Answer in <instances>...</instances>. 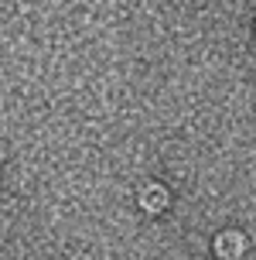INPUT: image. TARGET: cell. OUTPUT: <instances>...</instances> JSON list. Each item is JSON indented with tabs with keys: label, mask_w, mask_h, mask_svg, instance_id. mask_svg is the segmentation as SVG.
I'll list each match as a JSON object with an SVG mask.
<instances>
[{
	"label": "cell",
	"mask_w": 256,
	"mask_h": 260,
	"mask_svg": "<svg viewBox=\"0 0 256 260\" xmlns=\"http://www.w3.org/2000/svg\"><path fill=\"white\" fill-rule=\"evenodd\" d=\"M164 206H167V192L157 188V185H151V188L143 192V209H147V212H161Z\"/></svg>",
	"instance_id": "cell-1"
},
{
	"label": "cell",
	"mask_w": 256,
	"mask_h": 260,
	"mask_svg": "<svg viewBox=\"0 0 256 260\" xmlns=\"http://www.w3.org/2000/svg\"><path fill=\"white\" fill-rule=\"evenodd\" d=\"M215 250H218V257H236V253L243 250V236H239V233H226L215 243Z\"/></svg>",
	"instance_id": "cell-2"
}]
</instances>
